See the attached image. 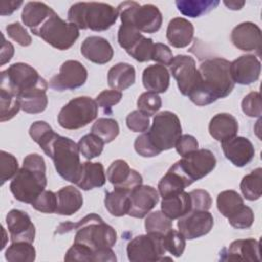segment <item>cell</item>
I'll use <instances>...</instances> for the list:
<instances>
[{"label": "cell", "instance_id": "cell-1", "mask_svg": "<svg viewBox=\"0 0 262 262\" xmlns=\"http://www.w3.org/2000/svg\"><path fill=\"white\" fill-rule=\"evenodd\" d=\"M29 133L42 150L52 159L59 176L76 184L80 179L82 170L78 143L69 137L55 133L45 121L34 122Z\"/></svg>", "mask_w": 262, "mask_h": 262}, {"label": "cell", "instance_id": "cell-2", "mask_svg": "<svg viewBox=\"0 0 262 262\" xmlns=\"http://www.w3.org/2000/svg\"><path fill=\"white\" fill-rule=\"evenodd\" d=\"M76 229L74 243L90 248L95 257V262H115L117 257L112 247L117 242V232L108 224L104 223L97 214L91 213L77 223H60L55 233H66Z\"/></svg>", "mask_w": 262, "mask_h": 262}, {"label": "cell", "instance_id": "cell-3", "mask_svg": "<svg viewBox=\"0 0 262 262\" xmlns=\"http://www.w3.org/2000/svg\"><path fill=\"white\" fill-rule=\"evenodd\" d=\"M230 62L221 57L209 58L198 69L200 80L188 95L189 99L199 106L213 103L219 98L228 96L234 87L229 72Z\"/></svg>", "mask_w": 262, "mask_h": 262}, {"label": "cell", "instance_id": "cell-4", "mask_svg": "<svg viewBox=\"0 0 262 262\" xmlns=\"http://www.w3.org/2000/svg\"><path fill=\"white\" fill-rule=\"evenodd\" d=\"M47 185L44 159L38 154L28 155L23 167L12 178L9 188L13 196L23 203L32 204Z\"/></svg>", "mask_w": 262, "mask_h": 262}, {"label": "cell", "instance_id": "cell-5", "mask_svg": "<svg viewBox=\"0 0 262 262\" xmlns=\"http://www.w3.org/2000/svg\"><path fill=\"white\" fill-rule=\"evenodd\" d=\"M119 16L118 9L102 2H77L68 11V20L78 29L105 31Z\"/></svg>", "mask_w": 262, "mask_h": 262}, {"label": "cell", "instance_id": "cell-6", "mask_svg": "<svg viewBox=\"0 0 262 262\" xmlns=\"http://www.w3.org/2000/svg\"><path fill=\"white\" fill-rule=\"evenodd\" d=\"M48 84L38 72L28 63L16 62L1 72L0 89L17 98L36 90H47Z\"/></svg>", "mask_w": 262, "mask_h": 262}, {"label": "cell", "instance_id": "cell-7", "mask_svg": "<svg viewBox=\"0 0 262 262\" xmlns=\"http://www.w3.org/2000/svg\"><path fill=\"white\" fill-rule=\"evenodd\" d=\"M122 24L130 25L140 33L152 34L160 30L162 13L154 4L140 5L135 1H125L117 7Z\"/></svg>", "mask_w": 262, "mask_h": 262}, {"label": "cell", "instance_id": "cell-8", "mask_svg": "<svg viewBox=\"0 0 262 262\" xmlns=\"http://www.w3.org/2000/svg\"><path fill=\"white\" fill-rule=\"evenodd\" d=\"M31 32L58 50L71 48L79 38V29L60 18L55 11Z\"/></svg>", "mask_w": 262, "mask_h": 262}, {"label": "cell", "instance_id": "cell-9", "mask_svg": "<svg viewBox=\"0 0 262 262\" xmlns=\"http://www.w3.org/2000/svg\"><path fill=\"white\" fill-rule=\"evenodd\" d=\"M150 143L160 152L175 147L181 136L180 120L174 113L164 111L154 117L150 129L145 133Z\"/></svg>", "mask_w": 262, "mask_h": 262}, {"label": "cell", "instance_id": "cell-10", "mask_svg": "<svg viewBox=\"0 0 262 262\" xmlns=\"http://www.w3.org/2000/svg\"><path fill=\"white\" fill-rule=\"evenodd\" d=\"M98 105L88 96H80L70 100L60 110L57 121L67 130H77L87 126L97 116Z\"/></svg>", "mask_w": 262, "mask_h": 262}, {"label": "cell", "instance_id": "cell-11", "mask_svg": "<svg viewBox=\"0 0 262 262\" xmlns=\"http://www.w3.org/2000/svg\"><path fill=\"white\" fill-rule=\"evenodd\" d=\"M166 252L164 234L156 232H146V234L137 235L127 245L128 259L132 262L170 259L164 257Z\"/></svg>", "mask_w": 262, "mask_h": 262}, {"label": "cell", "instance_id": "cell-12", "mask_svg": "<svg viewBox=\"0 0 262 262\" xmlns=\"http://www.w3.org/2000/svg\"><path fill=\"white\" fill-rule=\"evenodd\" d=\"M179 169L192 182L198 181L212 172L216 166V158L209 149H196L176 162Z\"/></svg>", "mask_w": 262, "mask_h": 262}, {"label": "cell", "instance_id": "cell-13", "mask_svg": "<svg viewBox=\"0 0 262 262\" xmlns=\"http://www.w3.org/2000/svg\"><path fill=\"white\" fill-rule=\"evenodd\" d=\"M169 67L172 76L177 82L179 91L182 95L188 96L200 80V74L194 59L189 55L179 54L173 57Z\"/></svg>", "mask_w": 262, "mask_h": 262}, {"label": "cell", "instance_id": "cell-14", "mask_svg": "<svg viewBox=\"0 0 262 262\" xmlns=\"http://www.w3.org/2000/svg\"><path fill=\"white\" fill-rule=\"evenodd\" d=\"M87 70L78 60H67L59 69V73L51 78L49 86L56 91L74 90L83 86L87 80Z\"/></svg>", "mask_w": 262, "mask_h": 262}, {"label": "cell", "instance_id": "cell-15", "mask_svg": "<svg viewBox=\"0 0 262 262\" xmlns=\"http://www.w3.org/2000/svg\"><path fill=\"white\" fill-rule=\"evenodd\" d=\"M214 225L211 213L206 210H192L180 217L177 222L178 231L185 239H194L206 235Z\"/></svg>", "mask_w": 262, "mask_h": 262}, {"label": "cell", "instance_id": "cell-16", "mask_svg": "<svg viewBox=\"0 0 262 262\" xmlns=\"http://www.w3.org/2000/svg\"><path fill=\"white\" fill-rule=\"evenodd\" d=\"M6 224L10 233L11 243L27 242L33 244L35 225L26 212L17 209L10 210L6 215Z\"/></svg>", "mask_w": 262, "mask_h": 262}, {"label": "cell", "instance_id": "cell-17", "mask_svg": "<svg viewBox=\"0 0 262 262\" xmlns=\"http://www.w3.org/2000/svg\"><path fill=\"white\" fill-rule=\"evenodd\" d=\"M229 72L234 83L250 85L259 79L261 62L253 54L242 55L230 62Z\"/></svg>", "mask_w": 262, "mask_h": 262}, {"label": "cell", "instance_id": "cell-18", "mask_svg": "<svg viewBox=\"0 0 262 262\" xmlns=\"http://www.w3.org/2000/svg\"><path fill=\"white\" fill-rule=\"evenodd\" d=\"M233 45L243 51H256L261 54L262 38L260 28L251 21L237 25L230 35Z\"/></svg>", "mask_w": 262, "mask_h": 262}, {"label": "cell", "instance_id": "cell-19", "mask_svg": "<svg viewBox=\"0 0 262 262\" xmlns=\"http://www.w3.org/2000/svg\"><path fill=\"white\" fill-rule=\"evenodd\" d=\"M159 202V192L149 185H138L130 192V208L128 215L143 218Z\"/></svg>", "mask_w": 262, "mask_h": 262}, {"label": "cell", "instance_id": "cell-20", "mask_svg": "<svg viewBox=\"0 0 262 262\" xmlns=\"http://www.w3.org/2000/svg\"><path fill=\"white\" fill-rule=\"evenodd\" d=\"M225 158L236 167L248 165L255 156V148L252 142L243 136H234L221 142Z\"/></svg>", "mask_w": 262, "mask_h": 262}, {"label": "cell", "instance_id": "cell-21", "mask_svg": "<svg viewBox=\"0 0 262 262\" xmlns=\"http://www.w3.org/2000/svg\"><path fill=\"white\" fill-rule=\"evenodd\" d=\"M221 260L260 261V244L255 238L236 239L220 253Z\"/></svg>", "mask_w": 262, "mask_h": 262}, {"label": "cell", "instance_id": "cell-22", "mask_svg": "<svg viewBox=\"0 0 262 262\" xmlns=\"http://www.w3.org/2000/svg\"><path fill=\"white\" fill-rule=\"evenodd\" d=\"M82 55L97 64H104L112 60L114 49L110 42L99 36L87 37L81 45Z\"/></svg>", "mask_w": 262, "mask_h": 262}, {"label": "cell", "instance_id": "cell-23", "mask_svg": "<svg viewBox=\"0 0 262 262\" xmlns=\"http://www.w3.org/2000/svg\"><path fill=\"white\" fill-rule=\"evenodd\" d=\"M193 32L194 28L189 20L183 17H175L169 21L166 37L173 47L184 48L192 41Z\"/></svg>", "mask_w": 262, "mask_h": 262}, {"label": "cell", "instance_id": "cell-24", "mask_svg": "<svg viewBox=\"0 0 262 262\" xmlns=\"http://www.w3.org/2000/svg\"><path fill=\"white\" fill-rule=\"evenodd\" d=\"M192 183L193 182L187 176H185V174L175 163L160 180L158 189L161 196H166L181 192L185 189V187L191 185Z\"/></svg>", "mask_w": 262, "mask_h": 262}, {"label": "cell", "instance_id": "cell-25", "mask_svg": "<svg viewBox=\"0 0 262 262\" xmlns=\"http://www.w3.org/2000/svg\"><path fill=\"white\" fill-rule=\"evenodd\" d=\"M237 131L238 124L236 119L227 113L215 115L209 124L210 135L220 142L234 137Z\"/></svg>", "mask_w": 262, "mask_h": 262}, {"label": "cell", "instance_id": "cell-26", "mask_svg": "<svg viewBox=\"0 0 262 262\" xmlns=\"http://www.w3.org/2000/svg\"><path fill=\"white\" fill-rule=\"evenodd\" d=\"M142 83L146 90L155 93H164L170 84V74L166 67L152 64L144 69Z\"/></svg>", "mask_w": 262, "mask_h": 262}, {"label": "cell", "instance_id": "cell-27", "mask_svg": "<svg viewBox=\"0 0 262 262\" xmlns=\"http://www.w3.org/2000/svg\"><path fill=\"white\" fill-rule=\"evenodd\" d=\"M162 212L171 220L180 217L191 211V200L188 192L184 190L178 193L163 196L161 203Z\"/></svg>", "mask_w": 262, "mask_h": 262}, {"label": "cell", "instance_id": "cell-28", "mask_svg": "<svg viewBox=\"0 0 262 262\" xmlns=\"http://www.w3.org/2000/svg\"><path fill=\"white\" fill-rule=\"evenodd\" d=\"M56 212L59 215L70 216L76 213L83 206V196L80 190L72 185L60 188L57 192Z\"/></svg>", "mask_w": 262, "mask_h": 262}, {"label": "cell", "instance_id": "cell-29", "mask_svg": "<svg viewBox=\"0 0 262 262\" xmlns=\"http://www.w3.org/2000/svg\"><path fill=\"white\" fill-rule=\"evenodd\" d=\"M105 183L104 168L101 163H82V170L79 181L76 185L83 190H90L101 187Z\"/></svg>", "mask_w": 262, "mask_h": 262}, {"label": "cell", "instance_id": "cell-30", "mask_svg": "<svg viewBox=\"0 0 262 262\" xmlns=\"http://www.w3.org/2000/svg\"><path fill=\"white\" fill-rule=\"evenodd\" d=\"M107 82L114 90H126L135 82V69L127 62H119L110 69Z\"/></svg>", "mask_w": 262, "mask_h": 262}, {"label": "cell", "instance_id": "cell-31", "mask_svg": "<svg viewBox=\"0 0 262 262\" xmlns=\"http://www.w3.org/2000/svg\"><path fill=\"white\" fill-rule=\"evenodd\" d=\"M54 10L43 2H28L23 8L21 20L31 30L39 27Z\"/></svg>", "mask_w": 262, "mask_h": 262}, {"label": "cell", "instance_id": "cell-32", "mask_svg": "<svg viewBox=\"0 0 262 262\" xmlns=\"http://www.w3.org/2000/svg\"><path fill=\"white\" fill-rule=\"evenodd\" d=\"M130 192L129 190L114 187V190L105 193L104 206L108 213L116 217H121L128 214L130 208Z\"/></svg>", "mask_w": 262, "mask_h": 262}, {"label": "cell", "instance_id": "cell-33", "mask_svg": "<svg viewBox=\"0 0 262 262\" xmlns=\"http://www.w3.org/2000/svg\"><path fill=\"white\" fill-rule=\"evenodd\" d=\"M178 10L186 16L199 17L216 8L218 0H178L175 2Z\"/></svg>", "mask_w": 262, "mask_h": 262}, {"label": "cell", "instance_id": "cell-34", "mask_svg": "<svg viewBox=\"0 0 262 262\" xmlns=\"http://www.w3.org/2000/svg\"><path fill=\"white\" fill-rule=\"evenodd\" d=\"M243 195L249 201L260 199L262 193V169L257 168L244 176L239 184Z\"/></svg>", "mask_w": 262, "mask_h": 262}, {"label": "cell", "instance_id": "cell-35", "mask_svg": "<svg viewBox=\"0 0 262 262\" xmlns=\"http://www.w3.org/2000/svg\"><path fill=\"white\" fill-rule=\"evenodd\" d=\"M243 206L244 200L235 190H224L217 196L218 211L226 218L234 215Z\"/></svg>", "mask_w": 262, "mask_h": 262}, {"label": "cell", "instance_id": "cell-36", "mask_svg": "<svg viewBox=\"0 0 262 262\" xmlns=\"http://www.w3.org/2000/svg\"><path fill=\"white\" fill-rule=\"evenodd\" d=\"M36 258V250L31 243H11L5 252V259L9 262H33Z\"/></svg>", "mask_w": 262, "mask_h": 262}, {"label": "cell", "instance_id": "cell-37", "mask_svg": "<svg viewBox=\"0 0 262 262\" xmlns=\"http://www.w3.org/2000/svg\"><path fill=\"white\" fill-rule=\"evenodd\" d=\"M20 107L25 113L38 114L45 111L48 99L46 90H36L18 98Z\"/></svg>", "mask_w": 262, "mask_h": 262}, {"label": "cell", "instance_id": "cell-38", "mask_svg": "<svg viewBox=\"0 0 262 262\" xmlns=\"http://www.w3.org/2000/svg\"><path fill=\"white\" fill-rule=\"evenodd\" d=\"M120 132L119 124L111 118H99L91 128V133L100 137L104 143L112 142Z\"/></svg>", "mask_w": 262, "mask_h": 262}, {"label": "cell", "instance_id": "cell-39", "mask_svg": "<svg viewBox=\"0 0 262 262\" xmlns=\"http://www.w3.org/2000/svg\"><path fill=\"white\" fill-rule=\"evenodd\" d=\"M103 140L93 133L84 135L78 142L80 154L88 160L98 157L103 149Z\"/></svg>", "mask_w": 262, "mask_h": 262}, {"label": "cell", "instance_id": "cell-40", "mask_svg": "<svg viewBox=\"0 0 262 262\" xmlns=\"http://www.w3.org/2000/svg\"><path fill=\"white\" fill-rule=\"evenodd\" d=\"M131 172H132V169L129 167L126 161L116 160L107 168L106 177H107V180L114 186H119L125 183L129 179Z\"/></svg>", "mask_w": 262, "mask_h": 262}, {"label": "cell", "instance_id": "cell-41", "mask_svg": "<svg viewBox=\"0 0 262 262\" xmlns=\"http://www.w3.org/2000/svg\"><path fill=\"white\" fill-rule=\"evenodd\" d=\"M146 232H156L165 234L172 228V220L163 212L156 211L147 215L144 221Z\"/></svg>", "mask_w": 262, "mask_h": 262}, {"label": "cell", "instance_id": "cell-42", "mask_svg": "<svg viewBox=\"0 0 262 262\" xmlns=\"http://www.w3.org/2000/svg\"><path fill=\"white\" fill-rule=\"evenodd\" d=\"M0 100H1V122L8 121L12 119L21 108L18 98L11 93L0 89Z\"/></svg>", "mask_w": 262, "mask_h": 262}, {"label": "cell", "instance_id": "cell-43", "mask_svg": "<svg viewBox=\"0 0 262 262\" xmlns=\"http://www.w3.org/2000/svg\"><path fill=\"white\" fill-rule=\"evenodd\" d=\"M155 43L150 38H146L142 36L130 49L126 52L133 57L135 60L139 62H144L151 60L152 50H154Z\"/></svg>", "mask_w": 262, "mask_h": 262}, {"label": "cell", "instance_id": "cell-44", "mask_svg": "<svg viewBox=\"0 0 262 262\" xmlns=\"http://www.w3.org/2000/svg\"><path fill=\"white\" fill-rule=\"evenodd\" d=\"M164 246L171 255L180 257L185 249V237L179 231L171 228L164 234Z\"/></svg>", "mask_w": 262, "mask_h": 262}, {"label": "cell", "instance_id": "cell-45", "mask_svg": "<svg viewBox=\"0 0 262 262\" xmlns=\"http://www.w3.org/2000/svg\"><path fill=\"white\" fill-rule=\"evenodd\" d=\"M137 106L140 112L150 117L154 116L162 106V99L158 93L146 91L137 99Z\"/></svg>", "mask_w": 262, "mask_h": 262}, {"label": "cell", "instance_id": "cell-46", "mask_svg": "<svg viewBox=\"0 0 262 262\" xmlns=\"http://www.w3.org/2000/svg\"><path fill=\"white\" fill-rule=\"evenodd\" d=\"M0 169H1V185H3L7 180L13 178L18 171V163L16 158L5 151L0 152Z\"/></svg>", "mask_w": 262, "mask_h": 262}, {"label": "cell", "instance_id": "cell-47", "mask_svg": "<svg viewBox=\"0 0 262 262\" xmlns=\"http://www.w3.org/2000/svg\"><path fill=\"white\" fill-rule=\"evenodd\" d=\"M34 209L42 213H55L57 208V195L51 190L42 191L31 204Z\"/></svg>", "mask_w": 262, "mask_h": 262}, {"label": "cell", "instance_id": "cell-48", "mask_svg": "<svg viewBox=\"0 0 262 262\" xmlns=\"http://www.w3.org/2000/svg\"><path fill=\"white\" fill-rule=\"evenodd\" d=\"M143 35L134 27L122 24L118 31V42L126 51L130 49Z\"/></svg>", "mask_w": 262, "mask_h": 262}, {"label": "cell", "instance_id": "cell-49", "mask_svg": "<svg viewBox=\"0 0 262 262\" xmlns=\"http://www.w3.org/2000/svg\"><path fill=\"white\" fill-rule=\"evenodd\" d=\"M242 110L245 115L251 118H260L262 114L261 95L257 91L247 94L242 101Z\"/></svg>", "mask_w": 262, "mask_h": 262}, {"label": "cell", "instance_id": "cell-50", "mask_svg": "<svg viewBox=\"0 0 262 262\" xmlns=\"http://www.w3.org/2000/svg\"><path fill=\"white\" fill-rule=\"evenodd\" d=\"M66 261H86V262H95V257L93 251L87 246L74 243L73 246L68 250L66 256Z\"/></svg>", "mask_w": 262, "mask_h": 262}, {"label": "cell", "instance_id": "cell-51", "mask_svg": "<svg viewBox=\"0 0 262 262\" xmlns=\"http://www.w3.org/2000/svg\"><path fill=\"white\" fill-rule=\"evenodd\" d=\"M254 213L253 210L248 206H243V208L236 212L234 215L228 218L229 224L237 229H246L252 226L254 223Z\"/></svg>", "mask_w": 262, "mask_h": 262}, {"label": "cell", "instance_id": "cell-52", "mask_svg": "<svg viewBox=\"0 0 262 262\" xmlns=\"http://www.w3.org/2000/svg\"><path fill=\"white\" fill-rule=\"evenodd\" d=\"M122 99V92L118 90H103L96 96V103L103 110L104 113L111 114L112 107L120 102Z\"/></svg>", "mask_w": 262, "mask_h": 262}, {"label": "cell", "instance_id": "cell-53", "mask_svg": "<svg viewBox=\"0 0 262 262\" xmlns=\"http://www.w3.org/2000/svg\"><path fill=\"white\" fill-rule=\"evenodd\" d=\"M127 127L133 132H144L149 127V117L139 110L131 112L126 118Z\"/></svg>", "mask_w": 262, "mask_h": 262}, {"label": "cell", "instance_id": "cell-54", "mask_svg": "<svg viewBox=\"0 0 262 262\" xmlns=\"http://www.w3.org/2000/svg\"><path fill=\"white\" fill-rule=\"evenodd\" d=\"M6 32L8 37L18 43L20 46L27 47L32 43L31 36L19 23H13L8 25L6 27Z\"/></svg>", "mask_w": 262, "mask_h": 262}, {"label": "cell", "instance_id": "cell-55", "mask_svg": "<svg viewBox=\"0 0 262 262\" xmlns=\"http://www.w3.org/2000/svg\"><path fill=\"white\" fill-rule=\"evenodd\" d=\"M191 200L192 210H206L208 211L212 205V199L208 191L204 189H195L188 192Z\"/></svg>", "mask_w": 262, "mask_h": 262}, {"label": "cell", "instance_id": "cell-56", "mask_svg": "<svg viewBox=\"0 0 262 262\" xmlns=\"http://www.w3.org/2000/svg\"><path fill=\"white\" fill-rule=\"evenodd\" d=\"M134 148L139 156L144 158H152L161 154L159 150H157L154 147V145L150 143L145 133L136 137L134 141Z\"/></svg>", "mask_w": 262, "mask_h": 262}, {"label": "cell", "instance_id": "cell-57", "mask_svg": "<svg viewBox=\"0 0 262 262\" xmlns=\"http://www.w3.org/2000/svg\"><path fill=\"white\" fill-rule=\"evenodd\" d=\"M151 60L157 61L164 67L170 66L173 60V53L167 45L163 43H156L152 50Z\"/></svg>", "mask_w": 262, "mask_h": 262}, {"label": "cell", "instance_id": "cell-58", "mask_svg": "<svg viewBox=\"0 0 262 262\" xmlns=\"http://www.w3.org/2000/svg\"><path fill=\"white\" fill-rule=\"evenodd\" d=\"M199 147V142L195 139V137H193L192 135L189 134H184L181 135L179 137V139L176 142L175 148L177 150V152L183 157L186 156L194 150H196Z\"/></svg>", "mask_w": 262, "mask_h": 262}, {"label": "cell", "instance_id": "cell-59", "mask_svg": "<svg viewBox=\"0 0 262 262\" xmlns=\"http://www.w3.org/2000/svg\"><path fill=\"white\" fill-rule=\"evenodd\" d=\"M14 54V47L13 45L5 40L4 35L2 34V44H1V61L0 64L4 66L6 62H8Z\"/></svg>", "mask_w": 262, "mask_h": 262}, {"label": "cell", "instance_id": "cell-60", "mask_svg": "<svg viewBox=\"0 0 262 262\" xmlns=\"http://www.w3.org/2000/svg\"><path fill=\"white\" fill-rule=\"evenodd\" d=\"M21 4H23V1H2L0 14L2 16L11 14L13 11L17 10Z\"/></svg>", "mask_w": 262, "mask_h": 262}, {"label": "cell", "instance_id": "cell-61", "mask_svg": "<svg viewBox=\"0 0 262 262\" xmlns=\"http://www.w3.org/2000/svg\"><path fill=\"white\" fill-rule=\"evenodd\" d=\"M223 3L231 10H238L245 5V1H223Z\"/></svg>", "mask_w": 262, "mask_h": 262}]
</instances>
